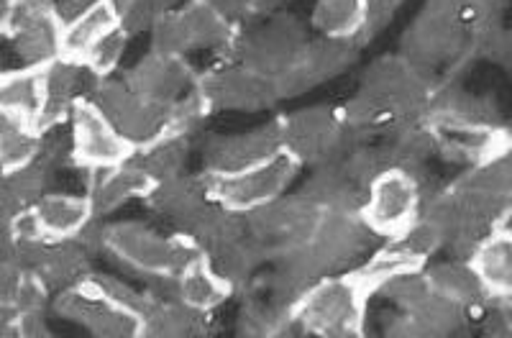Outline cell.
<instances>
[{
  "label": "cell",
  "instance_id": "cell-1",
  "mask_svg": "<svg viewBox=\"0 0 512 338\" xmlns=\"http://www.w3.org/2000/svg\"><path fill=\"white\" fill-rule=\"evenodd\" d=\"M369 298L346 274L320 277L292 303V318L303 333L323 338H356L364 333Z\"/></svg>",
  "mask_w": 512,
  "mask_h": 338
},
{
  "label": "cell",
  "instance_id": "cell-2",
  "mask_svg": "<svg viewBox=\"0 0 512 338\" xmlns=\"http://www.w3.org/2000/svg\"><path fill=\"white\" fill-rule=\"evenodd\" d=\"M100 246L111 251L126 267L149 274V277H167V280H175L182 267L195 254H200L185 236L157 234L154 228L136 221L105 226L100 234Z\"/></svg>",
  "mask_w": 512,
  "mask_h": 338
},
{
  "label": "cell",
  "instance_id": "cell-3",
  "mask_svg": "<svg viewBox=\"0 0 512 338\" xmlns=\"http://www.w3.org/2000/svg\"><path fill=\"white\" fill-rule=\"evenodd\" d=\"M246 239L259 257H282L308 244L318 226L320 210L303 195H280L272 203L246 213Z\"/></svg>",
  "mask_w": 512,
  "mask_h": 338
},
{
  "label": "cell",
  "instance_id": "cell-4",
  "mask_svg": "<svg viewBox=\"0 0 512 338\" xmlns=\"http://www.w3.org/2000/svg\"><path fill=\"white\" fill-rule=\"evenodd\" d=\"M443 246V236L428 221L418 216L405 231L390 236L387 244L379 246L364 267L351 269L349 277L361 287V292L372 298L384 285L400 274L418 272L428 264V259Z\"/></svg>",
  "mask_w": 512,
  "mask_h": 338
},
{
  "label": "cell",
  "instance_id": "cell-5",
  "mask_svg": "<svg viewBox=\"0 0 512 338\" xmlns=\"http://www.w3.org/2000/svg\"><path fill=\"white\" fill-rule=\"evenodd\" d=\"M423 195L415 172L402 167H384L364 190L359 216L374 236L400 234L418 221Z\"/></svg>",
  "mask_w": 512,
  "mask_h": 338
},
{
  "label": "cell",
  "instance_id": "cell-6",
  "mask_svg": "<svg viewBox=\"0 0 512 338\" xmlns=\"http://www.w3.org/2000/svg\"><path fill=\"white\" fill-rule=\"evenodd\" d=\"M297 169H300V164L287 152H280L277 157L244 169V172L205 175V185H208L210 200L246 216L251 210L262 208V205L285 195L287 185L295 180Z\"/></svg>",
  "mask_w": 512,
  "mask_h": 338
},
{
  "label": "cell",
  "instance_id": "cell-7",
  "mask_svg": "<svg viewBox=\"0 0 512 338\" xmlns=\"http://www.w3.org/2000/svg\"><path fill=\"white\" fill-rule=\"evenodd\" d=\"M346 134L349 129L341 123L338 111H331L326 105H313L280 118L282 152L290 154L300 167L338 162L349 152Z\"/></svg>",
  "mask_w": 512,
  "mask_h": 338
},
{
  "label": "cell",
  "instance_id": "cell-8",
  "mask_svg": "<svg viewBox=\"0 0 512 338\" xmlns=\"http://www.w3.org/2000/svg\"><path fill=\"white\" fill-rule=\"evenodd\" d=\"M67 121H70V154L77 167L100 172L134 159V144L90 98L77 100Z\"/></svg>",
  "mask_w": 512,
  "mask_h": 338
},
{
  "label": "cell",
  "instance_id": "cell-9",
  "mask_svg": "<svg viewBox=\"0 0 512 338\" xmlns=\"http://www.w3.org/2000/svg\"><path fill=\"white\" fill-rule=\"evenodd\" d=\"M231 31V21L210 0H190L180 11H167L157 18L152 26V52L185 57L192 49L218 47L231 39Z\"/></svg>",
  "mask_w": 512,
  "mask_h": 338
},
{
  "label": "cell",
  "instance_id": "cell-10",
  "mask_svg": "<svg viewBox=\"0 0 512 338\" xmlns=\"http://www.w3.org/2000/svg\"><path fill=\"white\" fill-rule=\"evenodd\" d=\"M195 93L208 111H262L280 100L272 77H264L249 67H223L198 82Z\"/></svg>",
  "mask_w": 512,
  "mask_h": 338
},
{
  "label": "cell",
  "instance_id": "cell-11",
  "mask_svg": "<svg viewBox=\"0 0 512 338\" xmlns=\"http://www.w3.org/2000/svg\"><path fill=\"white\" fill-rule=\"evenodd\" d=\"M305 31L292 16L272 18L241 44V65L264 77H277L303 54Z\"/></svg>",
  "mask_w": 512,
  "mask_h": 338
},
{
  "label": "cell",
  "instance_id": "cell-12",
  "mask_svg": "<svg viewBox=\"0 0 512 338\" xmlns=\"http://www.w3.org/2000/svg\"><path fill=\"white\" fill-rule=\"evenodd\" d=\"M282 152L280 121L251 129L246 134L213 136L205 144V175H233L256 167Z\"/></svg>",
  "mask_w": 512,
  "mask_h": 338
},
{
  "label": "cell",
  "instance_id": "cell-13",
  "mask_svg": "<svg viewBox=\"0 0 512 338\" xmlns=\"http://www.w3.org/2000/svg\"><path fill=\"white\" fill-rule=\"evenodd\" d=\"M372 236L367 223L361 221L359 210H326L320 213L308 246L323 269L333 272L367 249Z\"/></svg>",
  "mask_w": 512,
  "mask_h": 338
},
{
  "label": "cell",
  "instance_id": "cell-14",
  "mask_svg": "<svg viewBox=\"0 0 512 338\" xmlns=\"http://www.w3.org/2000/svg\"><path fill=\"white\" fill-rule=\"evenodd\" d=\"M469 26L451 16L425 8L405 36V54L413 65L423 70V65H433L438 59L454 57L466 44Z\"/></svg>",
  "mask_w": 512,
  "mask_h": 338
},
{
  "label": "cell",
  "instance_id": "cell-15",
  "mask_svg": "<svg viewBox=\"0 0 512 338\" xmlns=\"http://www.w3.org/2000/svg\"><path fill=\"white\" fill-rule=\"evenodd\" d=\"M128 88L152 103H177L192 88V70L185 57L152 52L126 75Z\"/></svg>",
  "mask_w": 512,
  "mask_h": 338
},
{
  "label": "cell",
  "instance_id": "cell-16",
  "mask_svg": "<svg viewBox=\"0 0 512 338\" xmlns=\"http://www.w3.org/2000/svg\"><path fill=\"white\" fill-rule=\"evenodd\" d=\"M469 267L477 274L487 300H507L512 292V234L510 226L497 223L489 234L474 244L466 257Z\"/></svg>",
  "mask_w": 512,
  "mask_h": 338
},
{
  "label": "cell",
  "instance_id": "cell-17",
  "mask_svg": "<svg viewBox=\"0 0 512 338\" xmlns=\"http://www.w3.org/2000/svg\"><path fill=\"white\" fill-rule=\"evenodd\" d=\"M121 29V13L111 0H100L62 24V59L82 65L108 34Z\"/></svg>",
  "mask_w": 512,
  "mask_h": 338
},
{
  "label": "cell",
  "instance_id": "cell-18",
  "mask_svg": "<svg viewBox=\"0 0 512 338\" xmlns=\"http://www.w3.org/2000/svg\"><path fill=\"white\" fill-rule=\"evenodd\" d=\"M47 100V67H18L0 72V113L39 129ZM41 131V129H39Z\"/></svg>",
  "mask_w": 512,
  "mask_h": 338
},
{
  "label": "cell",
  "instance_id": "cell-19",
  "mask_svg": "<svg viewBox=\"0 0 512 338\" xmlns=\"http://www.w3.org/2000/svg\"><path fill=\"white\" fill-rule=\"evenodd\" d=\"M93 175L95 180L90 185L88 200L93 205L95 216H108L128 200H144L154 187V182L134 159L118 164V167L100 169Z\"/></svg>",
  "mask_w": 512,
  "mask_h": 338
},
{
  "label": "cell",
  "instance_id": "cell-20",
  "mask_svg": "<svg viewBox=\"0 0 512 338\" xmlns=\"http://www.w3.org/2000/svg\"><path fill=\"white\" fill-rule=\"evenodd\" d=\"M34 210L47 241L80 239L95 218L88 195L44 193L34 203Z\"/></svg>",
  "mask_w": 512,
  "mask_h": 338
},
{
  "label": "cell",
  "instance_id": "cell-21",
  "mask_svg": "<svg viewBox=\"0 0 512 338\" xmlns=\"http://www.w3.org/2000/svg\"><path fill=\"white\" fill-rule=\"evenodd\" d=\"M177 300L198 313H210L221 308L233 295V287L223 280L216 269L210 267L203 254H195L175 277Z\"/></svg>",
  "mask_w": 512,
  "mask_h": 338
},
{
  "label": "cell",
  "instance_id": "cell-22",
  "mask_svg": "<svg viewBox=\"0 0 512 338\" xmlns=\"http://www.w3.org/2000/svg\"><path fill=\"white\" fill-rule=\"evenodd\" d=\"M82 75H85V67L77 65V62H67V59H57V62L47 65V100H44V113H41L39 121L41 134L57 129L59 123L67 121L72 105L85 98Z\"/></svg>",
  "mask_w": 512,
  "mask_h": 338
},
{
  "label": "cell",
  "instance_id": "cell-23",
  "mask_svg": "<svg viewBox=\"0 0 512 338\" xmlns=\"http://www.w3.org/2000/svg\"><path fill=\"white\" fill-rule=\"evenodd\" d=\"M62 18L59 13L39 18L34 24L21 26L8 39L13 41L18 59L24 67H47L62 59Z\"/></svg>",
  "mask_w": 512,
  "mask_h": 338
},
{
  "label": "cell",
  "instance_id": "cell-24",
  "mask_svg": "<svg viewBox=\"0 0 512 338\" xmlns=\"http://www.w3.org/2000/svg\"><path fill=\"white\" fill-rule=\"evenodd\" d=\"M144 200L149 203V208L157 210L159 216L169 218L172 223H182L192 210H198L205 200H210V195L205 177L198 180V177L175 175L169 180L154 182Z\"/></svg>",
  "mask_w": 512,
  "mask_h": 338
},
{
  "label": "cell",
  "instance_id": "cell-25",
  "mask_svg": "<svg viewBox=\"0 0 512 338\" xmlns=\"http://www.w3.org/2000/svg\"><path fill=\"white\" fill-rule=\"evenodd\" d=\"M36 272L44 277L52 290L77 285L82 277L90 274L88 251L80 244V239L47 241V246L41 249L39 262H36Z\"/></svg>",
  "mask_w": 512,
  "mask_h": 338
},
{
  "label": "cell",
  "instance_id": "cell-26",
  "mask_svg": "<svg viewBox=\"0 0 512 338\" xmlns=\"http://www.w3.org/2000/svg\"><path fill=\"white\" fill-rule=\"evenodd\" d=\"M425 282L436 295L451 300V303L461 305V308H479L487 303L482 285H479L477 274L469 267V262H443L423 267Z\"/></svg>",
  "mask_w": 512,
  "mask_h": 338
},
{
  "label": "cell",
  "instance_id": "cell-27",
  "mask_svg": "<svg viewBox=\"0 0 512 338\" xmlns=\"http://www.w3.org/2000/svg\"><path fill=\"white\" fill-rule=\"evenodd\" d=\"M359 54L356 39H336V36H320V39L308 41L300 54V67L308 72L313 85L331 77L341 75Z\"/></svg>",
  "mask_w": 512,
  "mask_h": 338
},
{
  "label": "cell",
  "instance_id": "cell-28",
  "mask_svg": "<svg viewBox=\"0 0 512 338\" xmlns=\"http://www.w3.org/2000/svg\"><path fill=\"white\" fill-rule=\"evenodd\" d=\"M44 134L21 118L0 113V172L24 167L41 157Z\"/></svg>",
  "mask_w": 512,
  "mask_h": 338
},
{
  "label": "cell",
  "instance_id": "cell-29",
  "mask_svg": "<svg viewBox=\"0 0 512 338\" xmlns=\"http://www.w3.org/2000/svg\"><path fill=\"white\" fill-rule=\"evenodd\" d=\"M310 21L320 36L359 41L361 24H364V0H318Z\"/></svg>",
  "mask_w": 512,
  "mask_h": 338
},
{
  "label": "cell",
  "instance_id": "cell-30",
  "mask_svg": "<svg viewBox=\"0 0 512 338\" xmlns=\"http://www.w3.org/2000/svg\"><path fill=\"white\" fill-rule=\"evenodd\" d=\"M456 190L469 195H482V198L510 200L512 190V164L510 157H495L487 162L472 164V169L456 182Z\"/></svg>",
  "mask_w": 512,
  "mask_h": 338
},
{
  "label": "cell",
  "instance_id": "cell-31",
  "mask_svg": "<svg viewBox=\"0 0 512 338\" xmlns=\"http://www.w3.org/2000/svg\"><path fill=\"white\" fill-rule=\"evenodd\" d=\"M187 159V141L185 136H167L154 144L144 146L134 154V162L144 169L149 180L162 182L169 177L182 175V164Z\"/></svg>",
  "mask_w": 512,
  "mask_h": 338
},
{
  "label": "cell",
  "instance_id": "cell-32",
  "mask_svg": "<svg viewBox=\"0 0 512 338\" xmlns=\"http://www.w3.org/2000/svg\"><path fill=\"white\" fill-rule=\"evenodd\" d=\"M47 177H49L47 164H41V157H39L36 162L24 164V167H18V169H11V172H3L0 185L6 187L8 193H11L18 203L24 205V208H29V205H34L36 200L44 195V190H47Z\"/></svg>",
  "mask_w": 512,
  "mask_h": 338
},
{
  "label": "cell",
  "instance_id": "cell-33",
  "mask_svg": "<svg viewBox=\"0 0 512 338\" xmlns=\"http://www.w3.org/2000/svg\"><path fill=\"white\" fill-rule=\"evenodd\" d=\"M126 39L128 34L121 26V29H116L100 41L98 47L88 54V59L82 62V67L95 77H111L118 70V65H121V57L126 52Z\"/></svg>",
  "mask_w": 512,
  "mask_h": 338
},
{
  "label": "cell",
  "instance_id": "cell-34",
  "mask_svg": "<svg viewBox=\"0 0 512 338\" xmlns=\"http://www.w3.org/2000/svg\"><path fill=\"white\" fill-rule=\"evenodd\" d=\"M49 290L52 287L44 282V277L36 269H24L16 295V310H44L49 300Z\"/></svg>",
  "mask_w": 512,
  "mask_h": 338
},
{
  "label": "cell",
  "instance_id": "cell-35",
  "mask_svg": "<svg viewBox=\"0 0 512 338\" xmlns=\"http://www.w3.org/2000/svg\"><path fill=\"white\" fill-rule=\"evenodd\" d=\"M402 0H364V24H361L359 39L374 36L390 24V18L400 11Z\"/></svg>",
  "mask_w": 512,
  "mask_h": 338
},
{
  "label": "cell",
  "instance_id": "cell-36",
  "mask_svg": "<svg viewBox=\"0 0 512 338\" xmlns=\"http://www.w3.org/2000/svg\"><path fill=\"white\" fill-rule=\"evenodd\" d=\"M18 336L36 338V336H49L47 321L41 310H18Z\"/></svg>",
  "mask_w": 512,
  "mask_h": 338
},
{
  "label": "cell",
  "instance_id": "cell-37",
  "mask_svg": "<svg viewBox=\"0 0 512 338\" xmlns=\"http://www.w3.org/2000/svg\"><path fill=\"white\" fill-rule=\"evenodd\" d=\"M16 257V236L11 221H0V262H13Z\"/></svg>",
  "mask_w": 512,
  "mask_h": 338
},
{
  "label": "cell",
  "instance_id": "cell-38",
  "mask_svg": "<svg viewBox=\"0 0 512 338\" xmlns=\"http://www.w3.org/2000/svg\"><path fill=\"white\" fill-rule=\"evenodd\" d=\"M95 3H100V0H54V6H57V13L62 21L77 16V13L85 11V8H90V6H95Z\"/></svg>",
  "mask_w": 512,
  "mask_h": 338
},
{
  "label": "cell",
  "instance_id": "cell-39",
  "mask_svg": "<svg viewBox=\"0 0 512 338\" xmlns=\"http://www.w3.org/2000/svg\"><path fill=\"white\" fill-rule=\"evenodd\" d=\"M6 336H18V310L0 305V338Z\"/></svg>",
  "mask_w": 512,
  "mask_h": 338
}]
</instances>
